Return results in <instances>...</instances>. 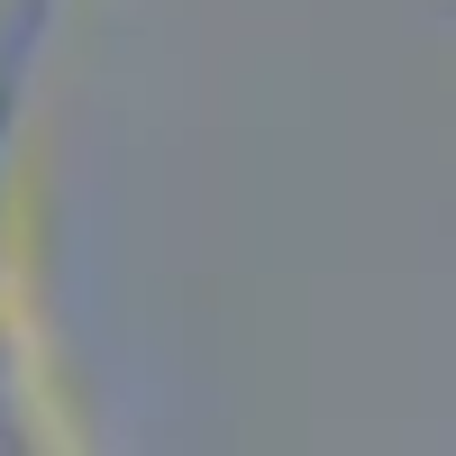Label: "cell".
Returning <instances> with one entry per match:
<instances>
[{
  "instance_id": "cell-1",
  "label": "cell",
  "mask_w": 456,
  "mask_h": 456,
  "mask_svg": "<svg viewBox=\"0 0 456 456\" xmlns=\"http://www.w3.org/2000/svg\"><path fill=\"white\" fill-rule=\"evenodd\" d=\"M64 0H0V456H83L28 274V119Z\"/></svg>"
}]
</instances>
